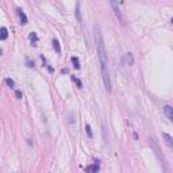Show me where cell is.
Listing matches in <instances>:
<instances>
[{
    "instance_id": "obj_17",
    "label": "cell",
    "mask_w": 173,
    "mask_h": 173,
    "mask_svg": "<svg viewBox=\"0 0 173 173\" xmlns=\"http://www.w3.org/2000/svg\"><path fill=\"white\" fill-rule=\"evenodd\" d=\"M15 95H16V98H18V99H22L23 98V93L20 92L19 89H16V91H15Z\"/></svg>"
},
{
    "instance_id": "obj_2",
    "label": "cell",
    "mask_w": 173,
    "mask_h": 173,
    "mask_svg": "<svg viewBox=\"0 0 173 173\" xmlns=\"http://www.w3.org/2000/svg\"><path fill=\"white\" fill-rule=\"evenodd\" d=\"M150 146H151V149L154 150V153H155V155L158 157V160L161 161V165H162V168L165 169V173H170V169H169V166H168V162H166V158L164 157V154H161V150H160V146H158V143L155 142V139L154 138H150Z\"/></svg>"
},
{
    "instance_id": "obj_16",
    "label": "cell",
    "mask_w": 173,
    "mask_h": 173,
    "mask_svg": "<svg viewBox=\"0 0 173 173\" xmlns=\"http://www.w3.org/2000/svg\"><path fill=\"white\" fill-rule=\"evenodd\" d=\"M72 80H73V81H75V83H76V84L79 85V88H81V87H83V83H81V81L79 80L77 77H72Z\"/></svg>"
},
{
    "instance_id": "obj_14",
    "label": "cell",
    "mask_w": 173,
    "mask_h": 173,
    "mask_svg": "<svg viewBox=\"0 0 173 173\" xmlns=\"http://www.w3.org/2000/svg\"><path fill=\"white\" fill-rule=\"evenodd\" d=\"M4 81H5V84H7V85H9L11 88H14V85H15V83H14L12 79H8V77H7V79H4Z\"/></svg>"
},
{
    "instance_id": "obj_6",
    "label": "cell",
    "mask_w": 173,
    "mask_h": 173,
    "mask_svg": "<svg viewBox=\"0 0 173 173\" xmlns=\"http://www.w3.org/2000/svg\"><path fill=\"white\" fill-rule=\"evenodd\" d=\"M164 114L170 122L173 123V108L170 106H164Z\"/></svg>"
},
{
    "instance_id": "obj_15",
    "label": "cell",
    "mask_w": 173,
    "mask_h": 173,
    "mask_svg": "<svg viewBox=\"0 0 173 173\" xmlns=\"http://www.w3.org/2000/svg\"><path fill=\"white\" fill-rule=\"evenodd\" d=\"M85 130H87V133H88V137L89 138H93L92 130H91V126H89V124H87V126H85Z\"/></svg>"
},
{
    "instance_id": "obj_4",
    "label": "cell",
    "mask_w": 173,
    "mask_h": 173,
    "mask_svg": "<svg viewBox=\"0 0 173 173\" xmlns=\"http://www.w3.org/2000/svg\"><path fill=\"white\" fill-rule=\"evenodd\" d=\"M162 139H164L165 145H166L169 149H172L173 150V138L170 137L168 133H162Z\"/></svg>"
},
{
    "instance_id": "obj_10",
    "label": "cell",
    "mask_w": 173,
    "mask_h": 173,
    "mask_svg": "<svg viewBox=\"0 0 173 173\" xmlns=\"http://www.w3.org/2000/svg\"><path fill=\"white\" fill-rule=\"evenodd\" d=\"M28 38H30V41H31V45H34V46H35L37 42H38V37H37L35 33H30Z\"/></svg>"
},
{
    "instance_id": "obj_18",
    "label": "cell",
    "mask_w": 173,
    "mask_h": 173,
    "mask_svg": "<svg viewBox=\"0 0 173 173\" xmlns=\"http://www.w3.org/2000/svg\"><path fill=\"white\" fill-rule=\"evenodd\" d=\"M27 66H30V68H33V66H34V62H31L30 60H27Z\"/></svg>"
},
{
    "instance_id": "obj_7",
    "label": "cell",
    "mask_w": 173,
    "mask_h": 173,
    "mask_svg": "<svg viewBox=\"0 0 173 173\" xmlns=\"http://www.w3.org/2000/svg\"><path fill=\"white\" fill-rule=\"evenodd\" d=\"M16 14H18L19 19H20V23H22V24H26L28 19H27L26 14L23 12V9H22V8H19V7H18V8H16Z\"/></svg>"
},
{
    "instance_id": "obj_8",
    "label": "cell",
    "mask_w": 173,
    "mask_h": 173,
    "mask_svg": "<svg viewBox=\"0 0 173 173\" xmlns=\"http://www.w3.org/2000/svg\"><path fill=\"white\" fill-rule=\"evenodd\" d=\"M7 37H8V30H7V27L3 26L0 28V39L4 41V39H7Z\"/></svg>"
},
{
    "instance_id": "obj_9",
    "label": "cell",
    "mask_w": 173,
    "mask_h": 173,
    "mask_svg": "<svg viewBox=\"0 0 173 173\" xmlns=\"http://www.w3.org/2000/svg\"><path fill=\"white\" fill-rule=\"evenodd\" d=\"M124 58H126V61H127V65L131 66V65L134 64V57H133V54H131V53H126Z\"/></svg>"
},
{
    "instance_id": "obj_13",
    "label": "cell",
    "mask_w": 173,
    "mask_h": 173,
    "mask_svg": "<svg viewBox=\"0 0 173 173\" xmlns=\"http://www.w3.org/2000/svg\"><path fill=\"white\" fill-rule=\"evenodd\" d=\"M53 47L57 53H61V46H60V42L57 39H53Z\"/></svg>"
},
{
    "instance_id": "obj_12",
    "label": "cell",
    "mask_w": 173,
    "mask_h": 173,
    "mask_svg": "<svg viewBox=\"0 0 173 173\" xmlns=\"http://www.w3.org/2000/svg\"><path fill=\"white\" fill-rule=\"evenodd\" d=\"M76 18H77V20L81 23L83 19H81V12H80V3H77V4H76Z\"/></svg>"
},
{
    "instance_id": "obj_3",
    "label": "cell",
    "mask_w": 173,
    "mask_h": 173,
    "mask_svg": "<svg viewBox=\"0 0 173 173\" xmlns=\"http://www.w3.org/2000/svg\"><path fill=\"white\" fill-rule=\"evenodd\" d=\"M111 7H112V9H114V12H115V15H116V18L119 19V22L122 23V24H126V22H124V18H123V14H122V9H120V7H119V3L118 1H115V0H111Z\"/></svg>"
},
{
    "instance_id": "obj_11",
    "label": "cell",
    "mask_w": 173,
    "mask_h": 173,
    "mask_svg": "<svg viewBox=\"0 0 173 173\" xmlns=\"http://www.w3.org/2000/svg\"><path fill=\"white\" fill-rule=\"evenodd\" d=\"M72 64H73V68H76V69H80V60L77 57H72L71 58Z\"/></svg>"
},
{
    "instance_id": "obj_1",
    "label": "cell",
    "mask_w": 173,
    "mask_h": 173,
    "mask_svg": "<svg viewBox=\"0 0 173 173\" xmlns=\"http://www.w3.org/2000/svg\"><path fill=\"white\" fill-rule=\"evenodd\" d=\"M95 42H96V50H98L99 61H100V69H102V77L103 83L106 87V91L108 93L112 91V84H111V76L108 71V61H107V52H106V45L103 39L100 27L95 26Z\"/></svg>"
},
{
    "instance_id": "obj_5",
    "label": "cell",
    "mask_w": 173,
    "mask_h": 173,
    "mask_svg": "<svg viewBox=\"0 0 173 173\" xmlns=\"http://www.w3.org/2000/svg\"><path fill=\"white\" fill-rule=\"evenodd\" d=\"M100 170V165L98 162H95V164H91L88 165L87 168H85V173H98Z\"/></svg>"
}]
</instances>
